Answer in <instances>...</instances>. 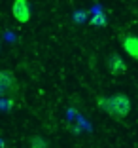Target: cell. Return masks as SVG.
<instances>
[{"label":"cell","instance_id":"7a4b0ae2","mask_svg":"<svg viewBox=\"0 0 138 148\" xmlns=\"http://www.w3.org/2000/svg\"><path fill=\"white\" fill-rule=\"evenodd\" d=\"M17 89V80L12 70H0V97L10 95Z\"/></svg>","mask_w":138,"mask_h":148},{"label":"cell","instance_id":"5b68a950","mask_svg":"<svg viewBox=\"0 0 138 148\" xmlns=\"http://www.w3.org/2000/svg\"><path fill=\"white\" fill-rule=\"evenodd\" d=\"M108 70L114 76H121V74L127 72V65H125V61H123V57L119 53H112L108 57Z\"/></svg>","mask_w":138,"mask_h":148},{"label":"cell","instance_id":"52a82bcc","mask_svg":"<svg viewBox=\"0 0 138 148\" xmlns=\"http://www.w3.org/2000/svg\"><path fill=\"white\" fill-rule=\"evenodd\" d=\"M91 25H97V27H106V15H104V13H97V15H93V17H91Z\"/></svg>","mask_w":138,"mask_h":148},{"label":"cell","instance_id":"6da1fadb","mask_svg":"<svg viewBox=\"0 0 138 148\" xmlns=\"http://www.w3.org/2000/svg\"><path fill=\"white\" fill-rule=\"evenodd\" d=\"M97 105L108 116H112L114 120H123V118H127L131 114V99L125 93H116V95H110V97H99Z\"/></svg>","mask_w":138,"mask_h":148},{"label":"cell","instance_id":"3957f363","mask_svg":"<svg viewBox=\"0 0 138 148\" xmlns=\"http://www.w3.org/2000/svg\"><path fill=\"white\" fill-rule=\"evenodd\" d=\"M12 13L17 23H29L30 19V4L29 0H13L12 4Z\"/></svg>","mask_w":138,"mask_h":148},{"label":"cell","instance_id":"277c9868","mask_svg":"<svg viewBox=\"0 0 138 148\" xmlns=\"http://www.w3.org/2000/svg\"><path fill=\"white\" fill-rule=\"evenodd\" d=\"M121 46H123L125 53L131 57V59L138 61V36L136 34H127V36H123Z\"/></svg>","mask_w":138,"mask_h":148},{"label":"cell","instance_id":"8992f818","mask_svg":"<svg viewBox=\"0 0 138 148\" xmlns=\"http://www.w3.org/2000/svg\"><path fill=\"white\" fill-rule=\"evenodd\" d=\"M30 148H49V144H48V140L44 139V137L34 135L32 139H30Z\"/></svg>","mask_w":138,"mask_h":148}]
</instances>
